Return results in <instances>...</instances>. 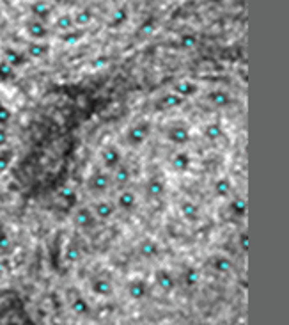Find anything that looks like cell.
Segmentation results:
<instances>
[{
	"mask_svg": "<svg viewBox=\"0 0 289 325\" xmlns=\"http://www.w3.org/2000/svg\"><path fill=\"white\" fill-rule=\"evenodd\" d=\"M110 188H114L112 185V172L105 171L101 167H94L93 171L87 174L86 178V190L89 192L93 197H103L110 192Z\"/></svg>",
	"mask_w": 289,
	"mask_h": 325,
	"instance_id": "1",
	"label": "cell"
},
{
	"mask_svg": "<svg viewBox=\"0 0 289 325\" xmlns=\"http://www.w3.org/2000/svg\"><path fill=\"white\" fill-rule=\"evenodd\" d=\"M151 134H153V125L147 119L131 123L124 132V146L130 148V150H137L149 141Z\"/></svg>",
	"mask_w": 289,
	"mask_h": 325,
	"instance_id": "2",
	"label": "cell"
},
{
	"mask_svg": "<svg viewBox=\"0 0 289 325\" xmlns=\"http://www.w3.org/2000/svg\"><path fill=\"white\" fill-rule=\"evenodd\" d=\"M124 162V153L122 148L115 143H106L99 148L98 153V165L105 171L112 172L114 169H117L121 163Z\"/></svg>",
	"mask_w": 289,
	"mask_h": 325,
	"instance_id": "3",
	"label": "cell"
},
{
	"mask_svg": "<svg viewBox=\"0 0 289 325\" xmlns=\"http://www.w3.org/2000/svg\"><path fill=\"white\" fill-rule=\"evenodd\" d=\"M89 206H91V210H93L94 217H96L98 222H108V220L114 219L115 213H117V208H115L114 199H110V197H106V195H103V197H94V201L89 204Z\"/></svg>",
	"mask_w": 289,
	"mask_h": 325,
	"instance_id": "4",
	"label": "cell"
},
{
	"mask_svg": "<svg viewBox=\"0 0 289 325\" xmlns=\"http://www.w3.org/2000/svg\"><path fill=\"white\" fill-rule=\"evenodd\" d=\"M114 203H115L117 211L128 215V213H133V211L139 208V194L130 187L119 188L117 194H115V197H114Z\"/></svg>",
	"mask_w": 289,
	"mask_h": 325,
	"instance_id": "5",
	"label": "cell"
},
{
	"mask_svg": "<svg viewBox=\"0 0 289 325\" xmlns=\"http://www.w3.org/2000/svg\"><path fill=\"white\" fill-rule=\"evenodd\" d=\"M71 220H73L75 226H77L78 229H82V231H91V229H94L96 228V224H98V220L94 217L89 204L75 208L73 213H71Z\"/></svg>",
	"mask_w": 289,
	"mask_h": 325,
	"instance_id": "6",
	"label": "cell"
},
{
	"mask_svg": "<svg viewBox=\"0 0 289 325\" xmlns=\"http://www.w3.org/2000/svg\"><path fill=\"white\" fill-rule=\"evenodd\" d=\"M165 139L172 146H185L190 141V130L185 125H172L165 130Z\"/></svg>",
	"mask_w": 289,
	"mask_h": 325,
	"instance_id": "7",
	"label": "cell"
},
{
	"mask_svg": "<svg viewBox=\"0 0 289 325\" xmlns=\"http://www.w3.org/2000/svg\"><path fill=\"white\" fill-rule=\"evenodd\" d=\"M130 181H131V167L126 162H122L117 169L112 171V185L119 190V188L128 187Z\"/></svg>",
	"mask_w": 289,
	"mask_h": 325,
	"instance_id": "8",
	"label": "cell"
},
{
	"mask_svg": "<svg viewBox=\"0 0 289 325\" xmlns=\"http://www.w3.org/2000/svg\"><path fill=\"white\" fill-rule=\"evenodd\" d=\"M137 252L140 254L142 260H155V258L160 254V245L156 240L146 236V238L140 240L139 245H137Z\"/></svg>",
	"mask_w": 289,
	"mask_h": 325,
	"instance_id": "9",
	"label": "cell"
},
{
	"mask_svg": "<svg viewBox=\"0 0 289 325\" xmlns=\"http://www.w3.org/2000/svg\"><path fill=\"white\" fill-rule=\"evenodd\" d=\"M126 293L131 301L140 302V301H144L147 297V293H149V286H147V283L144 279H133L128 283Z\"/></svg>",
	"mask_w": 289,
	"mask_h": 325,
	"instance_id": "10",
	"label": "cell"
},
{
	"mask_svg": "<svg viewBox=\"0 0 289 325\" xmlns=\"http://www.w3.org/2000/svg\"><path fill=\"white\" fill-rule=\"evenodd\" d=\"M91 292L96 297L105 299V297H110L114 293V285H112V281L108 277H103V276L94 277L93 283H91Z\"/></svg>",
	"mask_w": 289,
	"mask_h": 325,
	"instance_id": "11",
	"label": "cell"
},
{
	"mask_svg": "<svg viewBox=\"0 0 289 325\" xmlns=\"http://www.w3.org/2000/svg\"><path fill=\"white\" fill-rule=\"evenodd\" d=\"M155 281H156V285H158V288L165 293H171L172 290L176 288V279L167 268H158V270H155Z\"/></svg>",
	"mask_w": 289,
	"mask_h": 325,
	"instance_id": "12",
	"label": "cell"
},
{
	"mask_svg": "<svg viewBox=\"0 0 289 325\" xmlns=\"http://www.w3.org/2000/svg\"><path fill=\"white\" fill-rule=\"evenodd\" d=\"M144 190H146V194L149 195V197L158 199V197H162V195L165 194V183H163V179H160L158 176H151L146 181V185H144Z\"/></svg>",
	"mask_w": 289,
	"mask_h": 325,
	"instance_id": "13",
	"label": "cell"
},
{
	"mask_svg": "<svg viewBox=\"0 0 289 325\" xmlns=\"http://www.w3.org/2000/svg\"><path fill=\"white\" fill-rule=\"evenodd\" d=\"M70 308H71V311H73L77 317H89L91 315V311H93V308H91V304H89V301H87L86 297H82V295H77L71 301V304H70Z\"/></svg>",
	"mask_w": 289,
	"mask_h": 325,
	"instance_id": "14",
	"label": "cell"
},
{
	"mask_svg": "<svg viewBox=\"0 0 289 325\" xmlns=\"http://www.w3.org/2000/svg\"><path fill=\"white\" fill-rule=\"evenodd\" d=\"M190 163H192L190 155H188L187 151H178V153L172 155V159H171V167L178 172L187 171L188 167H190Z\"/></svg>",
	"mask_w": 289,
	"mask_h": 325,
	"instance_id": "15",
	"label": "cell"
},
{
	"mask_svg": "<svg viewBox=\"0 0 289 325\" xmlns=\"http://www.w3.org/2000/svg\"><path fill=\"white\" fill-rule=\"evenodd\" d=\"M181 103H183V98L178 96L176 93H167V94H163V96L160 98L158 107H160V109H163V110H171V109H178Z\"/></svg>",
	"mask_w": 289,
	"mask_h": 325,
	"instance_id": "16",
	"label": "cell"
},
{
	"mask_svg": "<svg viewBox=\"0 0 289 325\" xmlns=\"http://www.w3.org/2000/svg\"><path fill=\"white\" fill-rule=\"evenodd\" d=\"M12 118H14L12 109L0 98V128H9L12 123Z\"/></svg>",
	"mask_w": 289,
	"mask_h": 325,
	"instance_id": "17",
	"label": "cell"
},
{
	"mask_svg": "<svg viewBox=\"0 0 289 325\" xmlns=\"http://www.w3.org/2000/svg\"><path fill=\"white\" fill-rule=\"evenodd\" d=\"M29 34L34 39H45V37L48 36V30H46L45 23L41 20H32L29 23Z\"/></svg>",
	"mask_w": 289,
	"mask_h": 325,
	"instance_id": "18",
	"label": "cell"
},
{
	"mask_svg": "<svg viewBox=\"0 0 289 325\" xmlns=\"http://www.w3.org/2000/svg\"><path fill=\"white\" fill-rule=\"evenodd\" d=\"M82 260V251L75 242H70L64 249V261L68 263H78Z\"/></svg>",
	"mask_w": 289,
	"mask_h": 325,
	"instance_id": "19",
	"label": "cell"
},
{
	"mask_svg": "<svg viewBox=\"0 0 289 325\" xmlns=\"http://www.w3.org/2000/svg\"><path fill=\"white\" fill-rule=\"evenodd\" d=\"M180 213L183 215V219L187 220H197V204H193L192 201H181L180 203Z\"/></svg>",
	"mask_w": 289,
	"mask_h": 325,
	"instance_id": "20",
	"label": "cell"
},
{
	"mask_svg": "<svg viewBox=\"0 0 289 325\" xmlns=\"http://www.w3.org/2000/svg\"><path fill=\"white\" fill-rule=\"evenodd\" d=\"M12 159H14V151H12L11 146L0 150V174H4L7 171L9 165L12 163Z\"/></svg>",
	"mask_w": 289,
	"mask_h": 325,
	"instance_id": "21",
	"label": "cell"
},
{
	"mask_svg": "<svg viewBox=\"0 0 289 325\" xmlns=\"http://www.w3.org/2000/svg\"><path fill=\"white\" fill-rule=\"evenodd\" d=\"M5 62L11 64L12 68H18V66L23 64V53L18 52V50H14V48L5 50Z\"/></svg>",
	"mask_w": 289,
	"mask_h": 325,
	"instance_id": "22",
	"label": "cell"
},
{
	"mask_svg": "<svg viewBox=\"0 0 289 325\" xmlns=\"http://www.w3.org/2000/svg\"><path fill=\"white\" fill-rule=\"evenodd\" d=\"M14 77V68L5 61H0V82H7Z\"/></svg>",
	"mask_w": 289,
	"mask_h": 325,
	"instance_id": "23",
	"label": "cell"
},
{
	"mask_svg": "<svg viewBox=\"0 0 289 325\" xmlns=\"http://www.w3.org/2000/svg\"><path fill=\"white\" fill-rule=\"evenodd\" d=\"M11 144V134H9V128H0V150L9 148Z\"/></svg>",
	"mask_w": 289,
	"mask_h": 325,
	"instance_id": "24",
	"label": "cell"
},
{
	"mask_svg": "<svg viewBox=\"0 0 289 325\" xmlns=\"http://www.w3.org/2000/svg\"><path fill=\"white\" fill-rule=\"evenodd\" d=\"M9 245H11V238H9L7 231L4 228H0V249L5 251V249H9Z\"/></svg>",
	"mask_w": 289,
	"mask_h": 325,
	"instance_id": "25",
	"label": "cell"
},
{
	"mask_svg": "<svg viewBox=\"0 0 289 325\" xmlns=\"http://www.w3.org/2000/svg\"><path fill=\"white\" fill-rule=\"evenodd\" d=\"M185 281H187V285H195L197 283L195 270H187V272H185Z\"/></svg>",
	"mask_w": 289,
	"mask_h": 325,
	"instance_id": "26",
	"label": "cell"
},
{
	"mask_svg": "<svg viewBox=\"0 0 289 325\" xmlns=\"http://www.w3.org/2000/svg\"><path fill=\"white\" fill-rule=\"evenodd\" d=\"M91 21V14L89 12H80V14H78V18H77V23H89Z\"/></svg>",
	"mask_w": 289,
	"mask_h": 325,
	"instance_id": "27",
	"label": "cell"
},
{
	"mask_svg": "<svg viewBox=\"0 0 289 325\" xmlns=\"http://www.w3.org/2000/svg\"><path fill=\"white\" fill-rule=\"evenodd\" d=\"M0 274H2V263H0Z\"/></svg>",
	"mask_w": 289,
	"mask_h": 325,
	"instance_id": "28",
	"label": "cell"
}]
</instances>
